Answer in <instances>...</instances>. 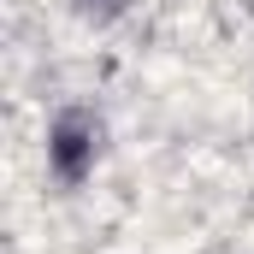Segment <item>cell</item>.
Segmentation results:
<instances>
[{
  "label": "cell",
  "instance_id": "1",
  "mask_svg": "<svg viewBox=\"0 0 254 254\" xmlns=\"http://www.w3.org/2000/svg\"><path fill=\"white\" fill-rule=\"evenodd\" d=\"M95 154H101V125L89 113H60L48 125V172L60 184H83L95 172Z\"/></svg>",
  "mask_w": 254,
  "mask_h": 254
}]
</instances>
